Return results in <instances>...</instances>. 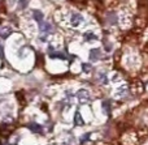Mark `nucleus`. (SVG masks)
I'll use <instances>...</instances> for the list:
<instances>
[{"instance_id":"f257e3e1","label":"nucleus","mask_w":148,"mask_h":145,"mask_svg":"<svg viewBox=\"0 0 148 145\" xmlns=\"http://www.w3.org/2000/svg\"><path fill=\"white\" fill-rule=\"evenodd\" d=\"M77 98H78V101L81 102V103H86L90 99V93L86 89H81V90L77 92Z\"/></svg>"},{"instance_id":"f03ea898","label":"nucleus","mask_w":148,"mask_h":145,"mask_svg":"<svg viewBox=\"0 0 148 145\" xmlns=\"http://www.w3.org/2000/svg\"><path fill=\"white\" fill-rule=\"evenodd\" d=\"M39 28H40V31L43 34H49L52 30H53V26H52L49 22H44V21L39 22Z\"/></svg>"},{"instance_id":"7ed1b4c3","label":"nucleus","mask_w":148,"mask_h":145,"mask_svg":"<svg viewBox=\"0 0 148 145\" xmlns=\"http://www.w3.org/2000/svg\"><path fill=\"white\" fill-rule=\"evenodd\" d=\"M13 131V127L9 124H1L0 126V135L4 136V137H7V136H9V133Z\"/></svg>"},{"instance_id":"20e7f679","label":"nucleus","mask_w":148,"mask_h":145,"mask_svg":"<svg viewBox=\"0 0 148 145\" xmlns=\"http://www.w3.org/2000/svg\"><path fill=\"white\" fill-rule=\"evenodd\" d=\"M70 22H72L73 26H78V25H81V22H83V17H82V15H79V13H74L72 16Z\"/></svg>"},{"instance_id":"39448f33","label":"nucleus","mask_w":148,"mask_h":145,"mask_svg":"<svg viewBox=\"0 0 148 145\" xmlns=\"http://www.w3.org/2000/svg\"><path fill=\"white\" fill-rule=\"evenodd\" d=\"M27 128L34 133H42V131H43L42 126L38 124V123H30V124L27 126Z\"/></svg>"},{"instance_id":"423d86ee","label":"nucleus","mask_w":148,"mask_h":145,"mask_svg":"<svg viewBox=\"0 0 148 145\" xmlns=\"http://www.w3.org/2000/svg\"><path fill=\"white\" fill-rule=\"evenodd\" d=\"M100 58H101V55H100V50L94 49V50L90 51V59L91 60H97V59H100Z\"/></svg>"},{"instance_id":"0eeeda50","label":"nucleus","mask_w":148,"mask_h":145,"mask_svg":"<svg viewBox=\"0 0 148 145\" xmlns=\"http://www.w3.org/2000/svg\"><path fill=\"white\" fill-rule=\"evenodd\" d=\"M10 33H12V30H10L9 28H0V37H1V38L9 37Z\"/></svg>"},{"instance_id":"6e6552de","label":"nucleus","mask_w":148,"mask_h":145,"mask_svg":"<svg viewBox=\"0 0 148 145\" xmlns=\"http://www.w3.org/2000/svg\"><path fill=\"white\" fill-rule=\"evenodd\" d=\"M74 124L75 126H83L84 124V122H83V119H82L79 112H75V115H74Z\"/></svg>"},{"instance_id":"1a4fd4ad","label":"nucleus","mask_w":148,"mask_h":145,"mask_svg":"<svg viewBox=\"0 0 148 145\" xmlns=\"http://www.w3.org/2000/svg\"><path fill=\"white\" fill-rule=\"evenodd\" d=\"M33 17L35 18L36 21H38V22H42V21H43V13L40 12V10H34L33 12Z\"/></svg>"},{"instance_id":"9d476101","label":"nucleus","mask_w":148,"mask_h":145,"mask_svg":"<svg viewBox=\"0 0 148 145\" xmlns=\"http://www.w3.org/2000/svg\"><path fill=\"white\" fill-rule=\"evenodd\" d=\"M49 58H52V59H66V55L62 54V52H52V54H49Z\"/></svg>"},{"instance_id":"9b49d317","label":"nucleus","mask_w":148,"mask_h":145,"mask_svg":"<svg viewBox=\"0 0 148 145\" xmlns=\"http://www.w3.org/2000/svg\"><path fill=\"white\" fill-rule=\"evenodd\" d=\"M84 39H86V41H91V39H96V35H95V34H92L91 31H87V33H84Z\"/></svg>"},{"instance_id":"f8f14e48","label":"nucleus","mask_w":148,"mask_h":145,"mask_svg":"<svg viewBox=\"0 0 148 145\" xmlns=\"http://www.w3.org/2000/svg\"><path fill=\"white\" fill-rule=\"evenodd\" d=\"M16 96H17L18 101H21V103L25 105V98H23V93H22V92H17V93H16Z\"/></svg>"},{"instance_id":"ddd939ff","label":"nucleus","mask_w":148,"mask_h":145,"mask_svg":"<svg viewBox=\"0 0 148 145\" xmlns=\"http://www.w3.org/2000/svg\"><path fill=\"white\" fill-rule=\"evenodd\" d=\"M82 68H83L84 72H90V71H91V65L86 64V63H84V64H82Z\"/></svg>"},{"instance_id":"4468645a","label":"nucleus","mask_w":148,"mask_h":145,"mask_svg":"<svg viewBox=\"0 0 148 145\" xmlns=\"http://www.w3.org/2000/svg\"><path fill=\"white\" fill-rule=\"evenodd\" d=\"M88 137H90V133H86V135H83V136H82V139H81V143L83 144L86 140H88Z\"/></svg>"},{"instance_id":"2eb2a0df","label":"nucleus","mask_w":148,"mask_h":145,"mask_svg":"<svg viewBox=\"0 0 148 145\" xmlns=\"http://www.w3.org/2000/svg\"><path fill=\"white\" fill-rule=\"evenodd\" d=\"M0 56L4 58V51H3V46H1V44H0Z\"/></svg>"},{"instance_id":"dca6fc26","label":"nucleus","mask_w":148,"mask_h":145,"mask_svg":"<svg viewBox=\"0 0 148 145\" xmlns=\"http://www.w3.org/2000/svg\"><path fill=\"white\" fill-rule=\"evenodd\" d=\"M21 1H22L21 3V8H25L26 7V0H21Z\"/></svg>"},{"instance_id":"f3484780","label":"nucleus","mask_w":148,"mask_h":145,"mask_svg":"<svg viewBox=\"0 0 148 145\" xmlns=\"http://www.w3.org/2000/svg\"><path fill=\"white\" fill-rule=\"evenodd\" d=\"M0 145H1V143H0Z\"/></svg>"}]
</instances>
